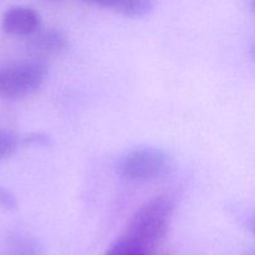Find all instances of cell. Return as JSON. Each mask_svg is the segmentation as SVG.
Returning a JSON list of instances; mask_svg holds the SVG:
<instances>
[{"mask_svg": "<svg viewBox=\"0 0 255 255\" xmlns=\"http://www.w3.org/2000/svg\"><path fill=\"white\" fill-rule=\"evenodd\" d=\"M174 207V201L168 196L149 199L133 214L124 237L149 253L166 236Z\"/></svg>", "mask_w": 255, "mask_h": 255, "instance_id": "1", "label": "cell"}, {"mask_svg": "<svg viewBox=\"0 0 255 255\" xmlns=\"http://www.w3.org/2000/svg\"><path fill=\"white\" fill-rule=\"evenodd\" d=\"M47 76L44 60L0 62V97L16 100L34 94L41 87Z\"/></svg>", "mask_w": 255, "mask_h": 255, "instance_id": "2", "label": "cell"}, {"mask_svg": "<svg viewBox=\"0 0 255 255\" xmlns=\"http://www.w3.org/2000/svg\"><path fill=\"white\" fill-rule=\"evenodd\" d=\"M168 167V154L157 147H138L121 158L120 173L131 182H147L162 176Z\"/></svg>", "mask_w": 255, "mask_h": 255, "instance_id": "3", "label": "cell"}, {"mask_svg": "<svg viewBox=\"0 0 255 255\" xmlns=\"http://www.w3.org/2000/svg\"><path fill=\"white\" fill-rule=\"evenodd\" d=\"M41 19L36 10L29 6H12L2 16L1 26L6 34L30 36L40 29Z\"/></svg>", "mask_w": 255, "mask_h": 255, "instance_id": "4", "label": "cell"}, {"mask_svg": "<svg viewBox=\"0 0 255 255\" xmlns=\"http://www.w3.org/2000/svg\"><path fill=\"white\" fill-rule=\"evenodd\" d=\"M27 49L37 59L62 55L69 49V40L62 31L56 29H39L30 35Z\"/></svg>", "mask_w": 255, "mask_h": 255, "instance_id": "5", "label": "cell"}, {"mask_svg": "<svg viewBox=\"0 0 255 255\" xmlns=\"http://www.w3.org/2000/svg\"><path fill=\"white\" fill-rule=\"evenodd\" d=\"M86 4L111 10L126 17H143L153 10V0H84Z\"/></svg>", "mask_w": 255, "mask_h": 255, "instance_id": "6", "label": "cell"}, {"mask_svg": "<svg viewBox=\"0 0 255 255\" xmlns=\"http://www.w3.org/2000/svg\"><path fill=\"white\" fill-rule=\"evenodd\" d=\"M6 255H40V252L31 238L12 236L6 243Z\"/></svg>", "mask_w": 255, "mask_h": 255, "instance_id": "7", "label": "cell"}, {"mask_svg": "<svg viewBox=\"0 0 255 255\" xmlns=\"http://www.w3.org/2000/svg\"><path fill=\"white\" fill-rule=\"evenodd\" d=\"M105 255H149V253L122 236L110 246Z\"/></svg>", "mask_w": 255, "mask_h": 255, "instance_id": "8", "label": "cell"}, {"mask_svg": "<svg viewBox=\"0 0 255 255\" xmlns=\"http://www.w3.org/2000/svg\"><path fill=\"white\" fill-rule=\"evenodd\" d=\"M20 146V138L17 134L9 129L0 128V161L12 156Z\"/></svg>", "mask_w": 255, "mask_h": 255, "instance_id": "9", "label": "cell"}, {"mask_svg": "<svg viewBox=\"0 0 255 255\" xmlns=\"http://www.w3.org/2000/svg\"><path fill=\"white\" fill-rule=\"evenodd\" d=\"M0 206L7 211H12L17 207V201L14 194L0 184Z\"/></svg>", "mask_w": 255, "mask_h": 255, "instance_id": "10", "label": "cell"}, {"mask_svg": "<svg viewBox=\"0 0 255 255\" xmlns=\"http://www.w3.org/2000/svg\"><path fill=\"white\" fill-rule=\"evenodd\" d=\"M249 228H251L252 233H253L255 236V217H254V218H252L251 222H249Z\"/></svg>", "mask_w": 255, "mask_h": 255, "instance_id": "11", "label": "cell"}, {"mask_svg": "<svg viewBox=\"0 0 255 255\" xmlns=\"http://www.w3.org/2000/svg\"><path fill=\"white\" fill-rule=\"evenodd\" d=\"M251 4H252V7H253V10L255 11V0H252Z\"/></svg>", "mask_w": 255, "mask_h": 255, "instance_id": "12", "label": "cell"}, {"mask_svg": "<svg viewBox=\"0 0 255 255\" xmlns=\"http://www.w3.org/2000/svg\"><path fill=\"white\" fill-rule=\"evenodd\" d=\"M253 56H254V59H255V46L253 47Z\"/></svg>", "mask_w": 255, "mask_h": 255, "instance_id": "13", "label": "cell"}, {"mask_svg": "<svg viewBox=\"0 0 255 255\" xmlns=\"http://www.w3.org/2000/svg\"><path fill=\"white\" fill-rule=\"evenodd\" d=\"M254 255H255V254H254Z\"/></svg>", "mask_w": 255, "mask_h": 255, "instance_id": "14", "label": "cell"}]
</instances>
